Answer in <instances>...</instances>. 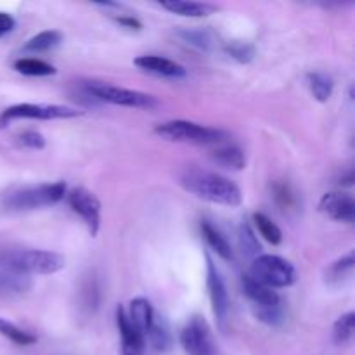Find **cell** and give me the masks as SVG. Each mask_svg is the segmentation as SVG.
I'll use <instances>...</instances> for the list:
<instances>
[{
	"instance_id": "6da1fadb",
	"label": "cell",
	"mask_w": 355,
	"mask_h": 355,
	"mask_svg": "<svg viewBox=\"0 0 355 355\" xmlns=\"http://www.w3.org/2000/svg\"><path fill=\"white\" fill-rule=\"evenodd\" d=\"M179 184L184 191L200 200L222 207L236 208L243 203V193L231 179L220 173L187 166L179 177Z\"/></svg>"
},
{
	"instance_id": "7a4b0ae2",
	"label": "cell",
	"mask_w": 355,
	"mask_h": 355,
	"mask_svg": "<svg viewBox=\"0 0 355 355\" xmlns=\"http://www.w3.org/2000/svg\"><path fill=\"white\" fill-rule=\"evenodd\" d=\"M64 194L66 184L61 180L51 184H38V186H26L2 194L0 207L6 211H31L59 203Z\"/></svg>"
},
{
	"instance_id": "3957f363",
	"label": "cell",
	"mask_w": 355,
	"mask_h": 355,
	"mask_svg": "<svg viewBox=\"0 0 355 355\" xmlns=\"http://www.w3.org/2000/svg\"><path fill=\"white\" fill-rule=\"evenodd\" d=\"M0 263L24 274V276H49L66 267V259L49 250H7L0 252Z\"/></svg>"
},
{
	"instance_id": "277c9868",
	"label": "cell",
	"mask_w": 355,
	"mask_h": 355,
	"mask_svg": "<svg viewBox=\"0 0 355 355\" xmlns=\"http://www.w3.org/2000/svg\"><path fill=\"white\" fill-rule=\"evenodd\" d=\"M155 134L170 142H189L198 146L222 144L225 139L224 130L187 120H170L156 125Z\"/></svg>"
},
{
	"instance_id": "5b68a950",
	"label": "cell",
	"mask_w": 355,
	"mask_h": 355,
	"mask_svg": "<svg viewBox=\"0 0 355 355\" xmlns=\"http://www.w3.org/2000/svg\"><path fill=\"white\" fill-rule=\"evenodd\" d=\"M250 277L270 290L288 288L297 281V270L286 259L277 255H259L250 267Z\"/></svg>"
},
{
	"instance_id": "8992f818",
	"label": "cell",
	"mask_w": 355,
	"mask_h": 355,
	"mask_svg": "<svg viewBox=\"0 0 355 355\" xmlns=\"http://www.w3.org/2000/svg\"><path fill=\"white\" fill-rule=\"evenodd\" d=\"M85 90L96 101L116 104V106L135 107V110H155V107H158L156 97L151 96V94L141 92V90L123 89V87L101 82L85 83Z\"/></svg>"
},
{
	"instance_id": "52a82bcc",
	"label": "cell",
	"mask_w": 355,
	"mask_h": 355,
	"mask_svg": "<svg viewBox=\"0 0 355 355\" xmlns=\"http://www.w3.org/2000/svg\"><path fill=\"white\" fill-rule=\"evenodd\" d=\"M82 114L76 107L62 106V104H14L0 114V128L7 127L14 120H62V118H76Z\"/></svg>"
},
{
	"instance_id": "ba28073f",
	"label": "cell",
	"mask_w": 355,
	"mask_h": 355,
	"mask_svg": "<svg viewBox=\"0 0 355 355\" xmlns=\"http://www.w3.org/2000/svg\"><path fill=\"white\" fill-rule=\"evenodd\" d=\"M180 345L189 355H215L210 326L200 315L191 318L184 326V329L180 331Z\"/></svg>"
},
{
	"instance_id": "9c48e42d",
	"label": "cell",
	"mask_w": 355,
	"mask_h": 355,
	"mask_svg": "<svg viewBox=\"0 0 355 355\" xmlns=\"http://www.w3.org/2000/svg\"><path fill=\"white\" fill-rule=\"evenodd\" d=\"M68 205L85 222L90 236L96 238L101 229V201L85 187H73L68 193Z\"/></svg>"
},
{
	"instance_id": "30bf717a",
	"label": "cell",
	"mask_w": 355,
	"mask_h": 355,
	"mask_svg": "<svg viewBox=\"0 0 355 355\" xmlns=\"http://www.w3.org/2000/svg\"><path fill=\"white\" fill-rule=\"evenodd\" d=\"M207 288L215 319H217L218 324L224 326L229 315V295L224 279H222L220 272H218L210 257H207Z\"/></svg>"
},
{
	"instance_id": "8fae6325",
	"label": "cell",
	"mask_w": 355,
	"mask_h": 355,
	"mask_svg": "<svg viewBox=\"0 0 355 355\" xmlns=\"http://www.w3.org/2000/svg\"><path fill=\"white\" fill-rule=\"evenodd\" d=\"M319 211L331 220L352 224L355 218L354 198L349 193H342V191L326 193L319 201Z\"/></svg>"
},
{
	"instance_id": "7c38bea8",
	"label": "cell",
	"mask_w": 355,
	"mask_h": 355,
	"mask_svg": "<svg viewBox=\"0 0 355 355\" xmlns=\"http://www.w3.org/2000/svg\"><path fill=\"white\" fill-rule=\"evenodd\" d=\"M116 324L121 336V354L123 355H142L144 354L146 338L132 326L127 311L118 305L116 307Z\"/></svg>"
},
{
	"instance_id": "4fadbf2b",
	"label": "cell",
	"mask_w": 355,
	"mask_h": 355,
	"mask_svg": "<svg viewBox=\"0 0 355 355\" xmlns=\"http://www.w3.org/2000/svg\"><path fill=\"white\" fill-rule=\"evenodd\" d=\"M134 64L144 71L155 73L159 76H168V78L186 76V68L182 64L168 58H162V55H139L134 59Z\"/></svg>"
},
{
	"instance_id": "5bb4252c",
	"label": "cell",
	"mask_w": 355,
	"mask_h": 355,
	"mask_svg": "<svg viewBox=\"0 0 355 355\" xmlns=\"http://www.w3.org/2000/svg\"><path fill=\"white\" fill-rule=\"evenodd\" d=\"M243 291H245L246 297L250 298L253 307H270V305L283 304V302H281V297L277 295V291L257 283V281H253L248 274L243 276Z\"/></svg>"
},
{
	"instance_id": "9a60e30c",
	"label": "cell",
	"mask_w": 355,
	"mask_h": 355,
	"mask_svg": "<svg viewBox=\"0 0 355 355\" xmlns=\"http://www.w3.org/2000/svg\"><path fill=\"white\" fill-rule=\"evenodd\" d=\"M128 319H130L132 326L141 333L146 338L148 331L151 329L153 321H155V311H153V305L148 298H134L130 302V311L127 312Z\"/></svg>"
},
{
	"instance_id": "2e32d148",
	"label": "cell",
	"mask_w": 355,
	"mask_h": 355,
	"mask_svg": "<svg viewBox=\"0 0 355 355\" xmlns=\"http://www.w3.org/2000/svg\"><path fill=\"white\" fill-rule=\"evenodd\" d=\"M31 288V277L0 263V293L23 295Z\"/></svg>"
},
{
	"instance_id": "e0dca14e",
	"label": "cell",
	"mask_w": 355,
	"mask_h": 355,
	"mask_svg": "<svg viewBox=\"0 0 355 355\" xmlns=\"http://www.w3.org/2000/svg\"><path fill=\"white\" fill-rule=\"evenodd\" d=\"M159 6L168 12L184 17H205L217 10V7L211 6V3L186 2V0H168V2H159Z\"/></svg>"
},
{
	"instance_id": "ac0fdd59",
	"label": "cell",
	"mask_w": 355,
	"mask_h": 355,
	"mask_svg": "<svg viewBox=\"0 0 355 355\" xmlns=\"http://www.w3.org/2000/svg\"><path fill=\"white\" fill-rule=\"evenodd\" d=\"M201 232H203V238H205V241L208 243V246H210V248L214 250V252L217 253L220 259H224V260L234 259V253H232L231 245H229V241L225 239V236L222 234V232L218 231L214 224H210L208 220H203L201 222Z\"/></svg>"
},
{
	"instance_id": "d6986e66",
	"label": "cell",
	"mask_w": 355,
	"mask_h": 355,
	"mask_svg": "<svg viewBox=\"0 0 355 355\" xmlns=\"http://www.w3.org/2000/svg\"><path fill=\"white\" fill-rule=\"evenodd\" d=\"M211 159L215 163H218V165L231 170H243L246 165L245 153L241 151V148H238L234 144L218 146L215 151H211Z\"/></svg>"
},
{
	"instance_id": "ffe728a7",
	"label": "cell",
	"mask_w": 355,
	"mask_h": 355,
	"mask_svg": "<svg viewBox=\"0 0 355 355\" xmlns=\"http://www.w3.org/2000/svg\"><path fill=\"white\" fill-rule=\"evenodd\" d=\"M355 267V253L354 250H350L345 257L338 259L336 262H333L329 266V269L326 270V283L331 284V286H338L343 284L354 272Z\"/></svg>"
},
{
	"instance_id": "44dd1931",
	"label": "cell",
	"mask_w": 355,
	"mask_h": 355,
	"mask_svg": "<svg viewBox=\"0 0 355 355\" xmlns=\"http://www.w3.org/2000/svg\"><path fill=\"white\" fill-rule=\"evenodd\" d=\"M62 42V33L58 30H45L40 31L38 35L31 37L30 40L24 44V51L26 52H45L51 49L58 47Z\"/></svg>"
},
{
	"instance_id": "7402d4cb",
	"label": "cell",
	"mask_w": 355,
	"mask_h": 355,
	"mask_svg": "<svg viewBox=\"0 0 355 355\" xmlns=\"http://www.w3.org/2000/svg\"><path fill=\"white\" fill-rule=\"evenodd\" d=\"M146 338L151 342V345L155 347L156 350L163 352V350H168L170 345H172V335H170V328L168 322L165 321L163 318H156L153 321L151 329L148 331Z\"/></svg>"
},
{
	"instance_id": "603a6c76",
	"label": "cell",
	"mask_w": 355,
	"mask_h": 355,
	"mask_svg": "<svg viewBox=\"0 0 355 355\" xmlns=\"http://www.w3.org/2000/svg\"><path fill=\"white\" fill-rule=\"evenodd\" d=\"M14 69L21 75L26 76H51L55 75V68L42 59L35 58H21L14 62Z\"/></svg>"
},
{
	"instance_id": "cb8c5ba5",
	"label": "cell",
	"mask_w": 355,
	"mask_h": 355,
	"mask_svg": "<svg viewBox=\"0 0 355 355\" xmlns=\"http://www.w3.org/2000/svg\"><path fill=\"white\" fill-rule=\"evenodd\" d=\"M307 85L311 89L312 96L319 101V103H326V101L331 97L333 94V83L331 76H328L326 73H309L307 75Z\"/></svg>"
},
{
	"instance_id": "d4e9b609",
	"label": "cell",
	"mask_w": 355,
	"mask_h": 355,
	"mask_svg": "<svg viewBox=\"0 0 355 355\" xmlns=\"http://www.w3.org/2000/svg\"><path fill=\"white\" fill-rule=\"evenodd\" d=\"M0 335L6 336L7 340H10L12 343H16V345H21V347H28L37 343V338H35L31 333L17 328L14 322L7 321V319L3 318H0Z\"/></svg>"
},
{
	"instance_id": "484cf974",
	"label": "cell",
	"mask_w": 355,
	"mask_h": 355,
	"mask_svg": "<svg viewBox=\"0 0 355 355\" xmlns=\"http://www.w3.org/2000/svg\"><path fill=\"white\" fill-rule=\"evenodd\" d=\"M253 222H255L260 236L266 241H269L270 245H281V241H283V232H281V229L266 214H253Z\"/></svg>"
},
{
	"instance_id": "4316f807",
	"label": "cell",
	"mask_w": 355,
	"mask_h": 355,
	"mask_svg": "<svg viewBox=\"0 0 355 355\" xmlns=\"http://www.w3.org/2000/svg\"><path fill=\"white\" fill-rule=\"evenodd\" d=\"M355 329V314L354 312H347L342 318H338V321L333 326V340L338 345H345L352 340Z\"/></svg>"
},
{
	"instance_id": "83f0119b",
	"label": "cell",
	"mask_w": 355,
	"mask_h": 355,
	"mask_svg": "<svg viewBox=\"0 0 355 355\" xmlns=\"http://www.w3.org/2000/svg\"><path fill=\"white\" fill-rule=\"evenodd\" d=\"M253 314L263 324L279 326L284 322L283 304L270 305V307H253Z\"/></svg>"
},
{
	"instance_id": "f1b7e54d",
	"label": "cell",
	"mask_w": 355,
	"mask_h": 355,
	"mask_svg": "<svg viewBox=\"0 0 355 355\" xmlns=\"http://www.w3.org/2000/svg\"><path fill=\"white\" fill-rule=\"evenodd\" d=\"M239 246H241L243 253L248 257H259L260 253V243L259 239H257L255 232L252 231V227H250L248 224H243L241 227H239Z\"/></svg>"
},
{
	"instance_id": "f546056e",
	"label": "cell",
	"mask_w": 355,
	"mask_h": 355,
	"mask_svg": "<svg viewBox=\"0 0 355 355\" xmlns=\"http://www.w3.org/2000/svg\"><path fill=\"white\" fill-rule=\"evenodd\" d=\"M225 52L238 62H243V64L255 58V49L248 42H231V44L225 45Z\"/></svg>"
},
{
	"instance_id": "4dcf8cb0",
	"label": "cell",
	"mask_w": 355,
	"mask_h": 355,
	"mask_svg": "<svg viewBox=\"0 0 355 355\" xmlns=\"http://www.w3.org/2000/svg\"><path fill=\"white\" fill-rule=\"evenodd\" d=\"M180 37L184 38V42H187L189 45L201 49V51H208L211 45V38L207 31L201 30H189V31H180Z\"/></svg>"
},
{
	"instance_id": "1f68e13d",
	"label": "cell",
	"mask_w": 355,
	"mask_h": 355,
	"mask_svg": "<svg viewBox=\"0 0 355 355\" xmlns=\"http://www.w3.org/2000/svg\"><path fill=\"white\" fill-rule=\"evenodd\" d=\"M21 144L26 146L30 149H44L45 148V139L40 132L35 130H26L19 135Z\"/></svg>"
},
{
	"instance_id": "d6a6232c",
	"label": "cell",
	"mask_w": 355,
	"mask_h": 355,
	"mask_svg": "<svg viewBox=\"0 0 355 355\" xmlns=\"http://www.w3.org/2000/svg\"><path fill=\"white\" fill-rule=\"evenodd\" d=\"M14 28H16V19H14L10 14L0 12V38L6 37L7 33H10Z\"/></svg>"
},
{
	"instance_id": "836d02e7",
	"label": "cell",
	"mask_w": 355,
	"mask_h": 355,
	"mask_svg": "<svg viewBox=\"0 0 355 355\" xmlns=\"http://www.w3.org/2000/svg\"><path fill=\"white\" fill-rule=\"evenodd\" d=\"M116 21H118V23L121 24V26L128 28V30H141V28H142L141 21L135 19V17H132V16H121V17H116Z\"/></svg>"
}]
</instances>
